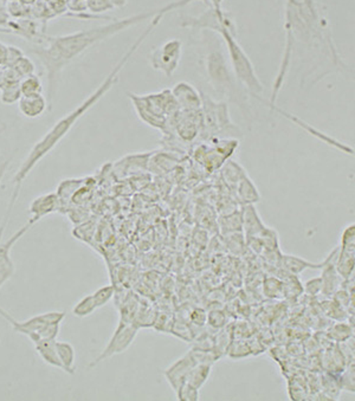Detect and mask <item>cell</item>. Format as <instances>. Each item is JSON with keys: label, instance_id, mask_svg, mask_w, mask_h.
<instances>
[{"label": "cell", "instance_id": "34", "mask_svg": "<svg viewBox=\"0 0 355 401\" xmlns=\"http://www.w3.org/2000/svg\"><path fill=\"white\" fill-rule=\"evenodd\" d=\"M87 8L94 15H100L113 10L109 0H87Z\"/></svg>", "mask_w": 355, "mask_h": 401}, {"label": "cell", "instance_id": "18", "mask_svg": "<svg viewBox=\"0 0 355 401\" xmlns=\"http://www.w3.org/2000/svg\"><path fill=\"white\" fill-rule=\"evenodd\" d=\"M335 265L338 274L344 281L355 279V249H341L336 255Z\"/></svg>", "mask_w": 355, "mask_h": 401}, {"label": "cell", "instance_id": "39", "mask_svg": "<svg viewBox=\"0 0 355 401\" xmlns=\"http://www.w3.org/2000/svg\"><path fill=\"white\" fill-rule=\"evenodd\" d=\"M8 45H5L3 43H0V64H1V66H5L6 57H8Z\"/></svg>", "mask_w": 355, "mask_h": 401}, {"label": "cell", "instance_id": "38", "mask_svg": "<svg viewBox=\"0 0 355 401\" xmlns=\"http://www.w3.org/2000/svg\"><path fill=\"white\" fill-rule=\"evenodd\" d=\"M340 386L345 391H348L351 393H355V377L347 374L340 380Z\"/></svg>", "mask_w": 355, "mask_h": 401}, {"label": "cell", "instance_id": "13", "mask_svg": "<svg viewBox=\"0 0 355 401\" xmlns=\"http://www.w3.org/2000/svg\"><path fill=\"white\" fill-rule=\"evenodd\" d=\"M62 207L61 200L58 198L57 193L50 192L42 194L35 198L30 204V219L27 220L30 224L36 225L44 217L50 216L52 213L58 212Z\"/></svg>", "mask_w": 355, "mask_h": 401}, {"label": "cell", "instance_id": "43", "mask_svg": "<svg viewBox=\"0 0 355 401\" xmlns=\"http://www.w3.org/2000/svg\"><path fill=\"white\" fill-rule=\"evenodd\" d=\"M0 13H8V1L6 0H0Z\"/></svg>", "mask_w": 355, "mask_h": 401}, {"label": "cell", "instance_id": "8", "mask_svg": "<svg viewBox=\"0 0 355 401\" xmlns=\"http://www.w3.org/2000/svg\"><path fill=\"white\" fill-rule=\"evenodd\" d=\"M184 44L178 38L167 39L155 48L148 56L152 69L162 73L166 78H172L180 64Z\"/></svg>", "mask_w": 355, "mask_h": 401}, {"label": "cell", "instance_id": "16", "mask_svg": "<svg viewBox=\"0 0 355 401\" xmlns=\"http://www.w3.org/2000/svg\"><path fill=\"white\" fill-rule=\"evenodd\" d=\"M17 105L20 114L29 120L39 119L49 110V101L43 94L35 96H22Z\"/></svg>", "mask_w": 355, "mask_h": 401}, {"label": "cell", "instance_id": "40", "mask_svg": "<svg viewBox=\"0 0 355 401\" xmlns=\"http://www.w3.org/2000/svg\"><path fill=\"white\" fill-rule=\"evenodd\" d=\"M219 315L220 316H222V320H220V322H215V321H216V319H213V317H209L210 324H212L215 328H219V327H223V326H224V320H225L224 315L220 313V312ZM217 321H219V319H217Z\"/></svg>", "mask_w": 355, "mask_h": 401}, {"label": "cell", "instance_id": "10", "mask_svg": "<svg viewBox=\"0 0 355 401\" xmlns=\"http://www.w3.org/2000/svg\"><path fill=\"white\" fill-rule=\"evenodd\" d=\"M177 136L184 143H192L201 136V112L199 110H179L170 120Z\"/></svg>", "mask_w": 355, "mask_h": 401}, {"label": "cell", "instance_id": "37", "mask_svg": "<svg viewBox=\"0 0 355 401\" xmlns=\"http://www.w3.org/2000/svg\"><path fill=\"white\" fill-rule=\"evenodd\" d=\"M191 321L194 322V324H197L198 327H201V326H205L206 322H208V314L203 309H194L192 314H191Z\"/></svg>", "mask_w": 355, "mask_h": 401}, {"label": "cell", "instance_id": "2", "mask_svg": "<svg viewBox=\"0 0 355 401\" xmlns=\"http://www.w3.org/2000/svg\"><path fill=\"white\" fill-rule=\"evenodd\" d=\"M194 1L198 0H174L161 8L140 12L126 18L112 20L110 23L100 27L73 32L68 35L55 36V37L45 36L42 43L37 44V47L34 48L31 51L32 54L38 58L47 75L49 110H51L54 105L55 95L61 73L73 61H76L82 54L93 49L97 44L105 42L107 39L112 38L131 27H136L140 23L153 20L161 12L175 11L178 8H185L187 5L192 4Z\"/></svg>", "mask_w": 355, "mask_h": 401}, {"label": "cell", "instance_id": "22", "mask_svg": "<svg viewBox=\"0 0 355 401\" xmlns=\"http://www.w3.org/2000/svg\"><path fill=\"white\" fill-rule=\"evenodd\" d=\"M324 272H322V283H324V288H322V293L324 295H334V293L339 290L340 281L342 279L341 276L338 274L334 263L329 262L327 265L324 266Z\"/></svg>", "mask_w": 355, "mask_h": 401}, {"label": "cell", "instance_id": "25", "mask_svg": "<svg viewBox=\"0 0 355 401\" xmlns=\"http://www.w3.org/2000/svg\"><path fill=\"white\" fill-rule=\"evenodd\" d=\"M20 89H22L23 96L42 95L43 90H44L42 80H41V78L37 76L36 73L23 78V80L20 81Z\"/></svg>", "mask_w": 355, "mask_h": 401}, {"label": "cell", "instance_id": "9", "mask_svg": "<svg viewBox=\"0 0 355 401\" xmlns=\"http://www.w3.org/2000/svg\"><path fill=\"white\" fill-rule=\"evenodd\" d=\"M138 330L139 328L136 323L121 320L119 326L116 327L115 332L112 335V339L109 340L105 349L101 351L96 359L92 361V363L89 365V368H93L102 361L112 358L114 355L121 354V353L127 351L128 348L131 347V344L134 342V340L136 339Z\"/></svg>", "mask_w": 355, "mask_h": 401}, {"label": "cell", "instance_id": "36", "mask_svg": "<svg viewBox=\"0 0 355 401\" xmlns=\"http://www.w3.org/2000/svg\"><path fill=\"white\" fill-rule=\"evenodd\" d=\"M322 288H324L322 278H313L305 283V291L308 295H317V293H322Z\"/></svg>", "mask_w": 355, "mask_h": 401}, {"label": "cell", "instance_id": "14", "mask_svg": "<svg viewBox=\"0 0 355 401\" xmlns=\"http://www.w3.org/2000/svg\"><path fill=\"white\" fill-rule=\"evenodd\" d=\"M171 90L182 110H199L201 108V92L189 82H178Z\"/></svg>", "mask_w": 355, "mask_h": 401}, {"label": "cell", "instance_id": "11", "mask_svg": "<svg viewBox=\"0 0 355 401\" xmlns=\"http://www.w3.org/2000/svg\"><path fill=\"white\" fill-rule=\"evenodd\" d=\"M34 225L27 221V224L22 226L18 231L8 238L4 243H0V289L5 286L6 282L11 279L12 276L16 271L15 263L12 261L11 251L16 245L17 242L27 233Z\"/></svg>", "mask_w": 355, "mask_h": 401}, {"label": "cell", "instance_id": "47", "mask_svg": "<svg viewBox=\"0 0 355 401\" xmlns=\"http://www.w3.org/2000/svg\"><path fill=\"white\" fill-rule=\"evenodd\" d=\"M1 66H1V64H0V68H1Z\"/></svg>", "mask_w": 355, "mask_h": 401}, {"label": "cell", "instance_id": "4", "mask_svg": "<svg viewBox=\"0 0 355 401\" xmlns=\"http://www.w3.org/2000/svg\"><path fill=\"white\" fill-rule=\"evenodd\" d=\"M201 68L211 88L218 95L237 105L240 112L250 117L251 107L247 89L236 78L223 39L209 30H201Z\"/></svg>", "mask_w": 355, "mask_h": 401}, {"label": "cell", "instance_id": "1", "mask_svg": "<svg viewBox=\"0 0 355 401\" xmlns=\"http://www.w3.org/2000/svg\"><path fill=\"white\" fill-rule=\"evenodd\" d=\"M284 31L286 44L282 59L275 78L270 101L266 103L271 109L276 107L294 54H298L302 59L317 61L320 70H327L329 66L333 70H348L333 44L320 0H284Z\"/></svg>", "mask_w": 355, "mask_h": 401}, {"label": "cell", "instance_id": "5", "mask_svg": "<svg viewBox=\"0 0 355 401\" xmlns=\"http://www.w3.org/2000/svg\"><path fill=\"white\" fill-rule=\"evenodd\" d=\"M215 34L219 35L220 38L223 39L236 78H238V81L247 89L251 96H255L257 100L263 102L261 96L264 92V85L257 76L255 66L251 62L250 58L237 41L235 22L231 17L225 20L224 23L220 24Z\"/></svg>", "mask_w": 355, "mask_h": 401}, {"label": "cell", "instance_id": "17", "mask_svg": "<svg viewBox=\"0 0 355 401\" xmlns=\"http://www.w3.org/2000/svg\"><path fill=\"white\" fill-rule=\"evenodd\" d=\"M242 220H243V231L249 238L259 237V235L266 230V225L259 216V211L256 210L255 205H245L242 211Z\"/></svg>", "mask_w": 355, "mask_h": 401}, {"label": "cell", "instance_id": "42", "mask_svg": "<svg viewBox=\"0 0 355 401\" xmlns=\"http://www.w3.org/2000/svg\"><path fill=\"white\" fill-rule=\"evenodd\" d=\"M113 8H122L128 4V0H109Z\"/></svg>", "mask_w": 355, "mask_h": 401}, {"label": "cell", "instance_id": "28", "mask_svg": "<svg viewBox=\"0 0 355 401\" xmlns=\"http://www.w3.org/2000/svg\"><path fill=\"white\" fill-rule=\"evenodd\" d=\"M82 184H83V179H69V180L63 182L58 187L57 192L61 204H63L64 200L71 199V197H73V194L78 192V189H81Z\"/></svg>", "mask_w": 355, "mask_h": 401}, {"label": "cell", "instance_id": "45", "mask_svg": "<svg viewBox=\"0 0 355 401\" xmlns=\"http://www.w3.org/2000/svg\"><path fill=\"white\" fill-rule=\"evenodd\" d=\"M22 4L27 5V6H32V5L36 4L38 0H18Z\"/></svg>", "mask_w": 355, "mask_h": 401}, {"label": "cell", "instance_id": "20", "mask_svg": "<svg viewBox=\"0 0 355 401\" xmlns=\"http://www.w3.org/2000/svg\"><path fill=\"white\" fill-rule=\"evenodd\" d=\"M236 191H237V197L238 200L245 206V205H255L261 201V193L259 189L256 187L254 182L251 180L250 177L247 175L240 180L237 186H236Z\"/></svg>", "mask_w": 355, "mask_h": 401}, {"label": "cell", "instance_id": "30", "mask_svg": "<svg viewBox=\"0 0 355 401\" xmlns=\"http://www.w3.org/2000/svg\"><path fill=\"white\" fill-rule=\"evenodd\" d=\"M114 295H115V286H112V284L99 288L95 293H93L94 298H95V302H96L97 308L100 309L108 305L110 300L114 297Z\"/></svg>", "mask_w": 355, "mask_h": 401}, {"label": "cell", "instance_id": "15", "mask_svg": "<svg viewBox=\"0 0 355 401\" xmlns=\"http://www.w3.org/2000/svg\"><path fill=\"white\" fill-rule=\"evenodd\" d=\"M339 252V247L334 249V250L327 256V258L320 263L309 262L305 259L300 258L298 256L283 255L282 263L284 269L289 271L290 274L298 275L301 274L307 269H314V270H319V269H324V266L327 265L329 262H332L333 259L335 258L336 255Z\"/></svg>", "mask_w": 355, "mask_h": 401}, {"label": "cell", "instance_id": "33", "mask_svg": "<svg viewBox=\"0 0 355 401\" xmlns=\"http://www.w3.org/2000/svg\"><path fill=\"white\" fill-rule=\"evenodd\" d=\"M341 249H355V223L347 225L341 233Z\"/></svg>", "mask_w": 355, "mask_h": 401}, {"label": "cell", "instance_id": "24", "mask_svg": "<svg viewBox=\"0 0 355 401\" xmlns=\"http://www.w3.org/2000/svg\"><path fill=\"white\" fill-rule=\"evenodd\" d=\"M247 175L245 170L237 161H233V160L229 159L228 161H225L224 165H223V177H224L225 182H228L229 185L235 186L236 187L237 184Z\"/></svg>", "mask_w": 355, "mask_h": 401}, {"label": "cell", "instance_id": "12", "mask_svg": "<svg viewBox=\"0 0 355 401\" xmlns=\"http://www.w3.org/2000/svg\"><path fill=\"white\" fill-rule=\"evenodd\" d=\"M197 365V361L194 360V355L189 351L187 354L178 359L175 363H172L166 370H165V378H166L168 385L172 387L174 393L177 394L182 386L185 384L189 377V372Z\"/></svg>", "mask_w": 355, "mask_h": 401}, {"label": "cell", "instance_id": "7", "mask_svg": "<svg viewBox=\"0 0 355 401\" xmlns=\"http://www.w3.org/2000/svg\"><path fill=\"white\" fill-rule=\"evenodd\" d=\"M201 112L203 139H237L242 134L232 122L226 101H215L208 94L201 93Z\"/></svg>", "mask_w": 355, "mask_h": 401}, {"label": "cell", "instance_id": "3", "mask_svg": "<svg viewBox=\"0 0 355 401\" xmlns=\"http://www.w3.org/2000/svg\"><path fill=\"white\" fill-rule=\"evenodd\" d=\"M166 13H168V12H166ZM166 13L161 12L160 15L150 20L146 29L140 34L136 42L131 44L127 52L120 58V61L116 63L115 66H113V69L109 71L105 80L101 82V85L94 90L93 93L90 94L78 107H75L71 112L62 116L32 146L29 154L27 155V158L24 159L16 174L12 177L13 189H12L11 197H10V200H8V207H6V211H5L4 217H3V220L0 223V243H1V240H3L5 228H6L8 221H10L12 211L15 209L17 200L20 198V191H22V187H23L24 182L27 180V177L31 174L32 170H35V167L38 165L39 162L42 161L43 159L50 154L51 152L54 151L55 148L59 143H62V140H64V138L69 134L70 131L75 127V124H78V121L81 120L82 117L90 109L95 107L115 87L116 83L119 82V76L122 73V70L124 69V66H127L133 56L136 54V51L139 50L140 47L152 35V32L154 31L159 24L161 23L162 18L166 16Z\"/></svg>", "mask_w": 355, "mask_h": 401}, {"label": "cell", "instance_id": "44", "mask_svg": "<svg viewBox=\"0 0 355 401\" xmlns=\"http://www.w3.org/2000/svg\"><path fill=\"white\" fill-rule=\"evenodd\" d=\"M0 34H3V35H13V31L8 27H0Z\"/></svg>", "mask_w": 355, "mask_h": 401}, {"label": "cell", "instance_id": "21", "mask_svg": "<svg viewBox=\"0 0 355 401\" xmlns=\"http://www.w3.org/2000/svg\"><path fill=\"white\" fill-rule=\"evenodd\" d=\"M56 351H57L58 359L64 370L68 374H75V348L73 344L66 341H57L56 340Z\"/></svg>", "mask_w": 355, "mask_h": 401}, {"label": "cell", "instance_id": "46", "mask_svg": "<svg viewBox=\"0 0 355 401\" xmlns=\"http://www.w3.org/2000/svg\"><path fill=\"white\" fill-rule=\"evenodd\" d=\"M5 167H6V163H5L4 166L0 168V182H1V177H3V175H4Z\"/></svg>", "mask_w": 355, "mask_h": 401}, {"label": "cell", "instance_id": "32", "mask_svg": "<svg viewBox=\"0 0 355 401\" xmlns=\"http://www.w3.org/2000/svg\"><path fill=\"white\" fill-rule=\"evenodd\" d=\"M199 392L201 391L197 390L196 387L185 382L175 395H177L178 400L180 401H198L199 400Z\"/></svg>", "mask_w": 355, "mask_h": 401}, {"label": "cell", "instance_id": "26", "mask_svg": "<svg viewBox=\"0 0 355 401\" xmlns=\"http://www.w3.org/2000/svg\"><path fill=\"white\" fill-rule=\"evenodd\" d=\"M96 302H95V298H94L93 293L90 295H87V296L81 298L80 301L75 305L73 308V316L80 317H87L92 314L95 313L97 310Z\"/></svg>", "mask_w": 355, "mask_h": 401}, {"label": "cell", "instance_id": "23", "mask_svg": "<svg viewBox=\"0 0 355 401\" xmlns=\"http://www.w3.org/2000/svg\"><path fill=\"white\" fill-rule=\"evenodd\" d=\"M211 370H212V365H210V363H197L192 368V370L189 372L186 382L196 387L197 390L201 391V387L209 380Z\"/></svg>", "mask_w": 355, "mask_h": 401}, {"label": "cell", "instance_id": "6", "mask_svg": "<svg viewBox=\"0 0 355 401\" xmlns=\"http://www.w3.org/2000/svg\"><path fill=\"white\" fill-rule=\"evenodd\" d=\"M128 97L139 120L148 127L154 128L162 133L170 131L171 117L180 110L170 89L146 95L131 93L128 94Z\"/></svg>", "mask_w": 355, "mask_h": 401}, {"label": "cell", "instance_id": "41", "mask_svg": "<svg viewBox=\"0 0 355 401\" xmlns=\"http://www.w3.org/2000/svg\"><path fill=\"white\" fill-rule=\"evenodd\" d=\"M10 22H11V20H10V16H8V13H0V27H8Z\"/></svg>", "mask_w": 355, "mask_h": 401}, {"label": "cell", "instance_id": "19", "mask_svg": "<svg viewBox=\"0 0 355 401\" xmlns=\"http://www.w3.org/2000/svg\"><path fill=\"white\" fill-rule=\"evenodd\" d=\"M36 351L39 358L49 366L55 367L58 370H62L59 359H58L57 351H56V340L41 339L34 342Z\"/></svg>", "mask_w": 355, "mask_h": 401}, {"label": "cell", "instance_id": "31", "mask_svg": "<svg viewBox=\"0 0 355 401\" xmlns=\"http://www.w3.org/2000/svg\"><path fill=\"white\" fill-rule=\"evenodd\" d=\"M20 76L16 73V70L12 66H1L0 68V90L5 88L6 85H11L13 82H20Z\"/></svg>", "mask_w": 355, "mask_h": 401}, {"label": "cell", "instance_id": "35", "mask_svg": "<svg viewBox=\"0 0 355 401\" xmlns=\"http://www.w3.org/2000/svg\"><path fill=\"white\" fill-rule=\"evenodd\" d=\"M351 334V328L346 323H338L332 330L333 337L340 342H344L346 340L349 339Z\"/></svg>", "mask_w": 355, "mask_h": 401}, {"label": "cell", "instance_id": "29", "mask_svg": "<svg viewBox=\"0 0 355 401\" xmlns=\"http://www.w3.org/2000/svg\"><path fill=\"white\" fill-rule=\"evenodd\" d=\"M13 69L16 70V73H18L20 80L30 76V75H34L36 71L35 63L32 62V59L27 57L25 54L22 56V57L17 61L13 66H12Z\"/></svg>", "mask_w": 355, "mask_h": 401}, {"label": "cell", "instance_id": "27", "mask_svg": "<svg viewBox=\"0 0 355 401\" xmlns=\"http://www.w3.org/2000/svg\"><path fill=\"white\" fill-rule=\"evenodd\" d=\"M22 96L23 94L20 89V82H13L0 90V101L3 105H11L18 103Z\"/></svg>", "mask_w": 355, "mask_h": 401}]
</instances>
